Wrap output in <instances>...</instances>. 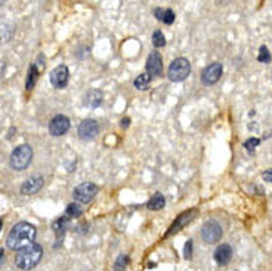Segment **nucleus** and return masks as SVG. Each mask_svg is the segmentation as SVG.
Returning a JSON list of instances; mask_svg holds the SVG:
<instances>
[{"label": "nucleus", "instance_id": "0eeeda50", "mask_svg": "<svg viewBox=\"0 0 272 271\" xmlns=\"http://www.w3.org/2000/svg\"><path fill=\"white\" fill-rule=\"evenodd\" d=\"M197 215H198V210H197V209H190V210H185L184 213L178 215L176 219L173 221V224L169 227L168 233L164 234V237H169L170 234H174V233H178L179 230H182L184 227H186L190 222L194 221V218H196Z\"/></svg>", "mask_w": 272, "mask_h": 271}, {"label": "nucleus", "instance_id": "a878e982", "mask_svg": "<svg viewBox=\"0 0 272 271\" xmlns=\"http://www.w3.org/2000/svg\"><path fill=\"white\" fill-rule=\"evenodd\" d=\"M163 23H164L166 26H172V24L174 23V12H173L172 9H166V12H164V20H163Z\"/></svg>", "mask_w": 272, "mask_h": 271}, {"label": "nucleus", "instance_id": "a211bd4d", "mask_svg": "<svg viewBox=\"0 0 272 271\" xmlns=\"http://www.w3.org/2000/svg\"><path fill=\"white\" fill-rule=\"evenodd\" d=\"M38 70L36 67V64H32L30 68H28V73H27V82H26V89L27 91H32L34 88V85H36V82H37V79H38Z\"/></svg>", "mask_w": 272, "mask_h": 271}, {"label": "nucleus", "instance_id": "20e7f679", "mask_svg": "<svg viewBox=\"0 0 272 271\" xmlns=\"http://www.w3.org/2000/svg\"><path fill=\"white\" fill-rule=\"evenodd\" d=\"M190 73H191L190 61L184 57H179L170 63L168 77H169L170 82H182L190 76Z\"/></svg>", "mask_w": 272, "mask_h": 271}, {"label": "nucleus", "instance_id": "b1692460", "mask_svg": "<svg viewBox=\"0 0 272 271\" xmlns=\"http://www.w3.org/2000/svg\"><path fill=\"white\" fill-rule=\"evenodd\" d=\"M152 45H154V48L166 46V37H164L163 32H160V30L154 32V34H152Z\"/></svg>", "mask_w": 272, "mask_h": 271}, {"label": "nucleus", "instance_id": "393cba45", "mask_svg": "<svg viewBox=\"0 0 272 271\" xmlns=\"http://www.w3.org/2000/svg\"><path fill=\"white\" fill-rule=\"evenodd\" d=\"M184 258L185 259H191L192 258V240L190 238V240H186V243H185V246H184Z\"/></svg>", "mask_w": 272, "mask_h": 271}, {"label": "nucleus", "instance_id": "f03ea898", "mask_svg": "<svg viewBox=\"0 0 272 271\" xmlns=\"http://www.w3.org/2000/svg\"><path fill=\"white\" fill-rule=\"evenodd\" d=\"M43 258V247L38 243H32L18 250L15 255V265L20 270L28 271L36 268Z\"/></svg>", "mask_w": 272, "mask_h": 271}, {"label": "nucleus", "instance_id": "423d86ee", "mask_svg": "<svg viewBox=\"0 0 272 271\" xmlns=\"http://www.w3.org/2000/svg\"><path fill=\"white\" fill-rule=\"evenodd\" d=\"M222 234H224V231H222V227L219 222H216L213 219L204 222L203 228H202V238L206 243H208V244L218 243L222 238Z\"/></svg>", "mask_w": 272, "mask_h": 271}, {"label": "nucleus", "instance_id": "6ab92c4d", "mask_svg": "<svg viewBox=\"0 0 272 271\" xmlns=\"http://www.w3.org/2000/svg\"><path fill=\"white\" fill-rule=\"evenodd\" d=\"M150 82H151V76L144 73V74H139L134 82V86H135L138 91H146L148 86H150Z\"/></svg>", "mask_w": 272, "mask_h": 271}, {"label": "nucleus", "instance_id": "2f4dec72", "mask_svg": "<svg viewBox=\"0 0 272 271\" xmlns=\"http://www.w3.org/2000/svg\"><path fill=\"white\" fill-rule=\"evenodd\" d=\"M2 227H3V222H2V219H0V230H2Z\"/></svg>", "mask_w": 272, "mask_h": 271}, {"label": "nucleus", "instance_id": "c756f323", "mask_svg": "<svg viewBox=\"0 0 272 271\" xmlns=\"http://www.w3.org/2000/svg\"><path fill=\"white\" fill-rule=\"evenodd\" d=\"M3 262H4V250L0 247V267L3 265Z\"/></svg>", "mask_w": 272, "mask_h": 271}, {"label": "nucleus", "instance_id": "2eb2a0df", "mask_svg": "<svg viewBox=\"0 0 272 271\" xmlns=\"http://www.w3.org/2000/svg\"><path fill=\"white\" fill-rule=\"evenodd\" d=\"M102 98H104V95H102L101 91H98V89H90V91H88V92L84 94V97H83V104H84V107H89V108H98V107L102 104Z\"/></svg>", "mask_w": 272, "mask_h": 271}, {"label": "nucleus", "instance_id": "39448f33", "mask_svg": "<svg viewBox=\"0 0 272 271\" xmlns=\"http://www.w3.org/2000/svg\"><path fill=\"white\" fill-rule=\"evenodd\" d=\"M98 191H100V188L94 182H83V184H80V185H77L74 188L72 197L78 203H89V202H92L95 199Z\"/></svg>", "mask_w": 272, "mask_h": 271}, {"label": "nucleus", "instance_id": "dca6fc26", "mask_svg": "<svg viewBox=\"0 0 272 271\" xmlns=\"http://www.w3.org/2000/svg\"><path fill=\"white\" fill-rule=\"evenodd\" d=\"M68 227H70V218H66V216H64V218H58L56 221L52 222V230H54V233L56 234V238H58L56 247L61 244V240H62V237L66 236Z\"/></svg>", "mask_w": 272, "mask_h": 271}, {"label": "nucleus", "instance_id": "cd10ccee", "mask_svg": "<svg viewBox=\"0 0 272 271\" xmlns=\"http://www.w3.org/2000/svg\"><path fill=\"white\" fill-rule=\"evenodd\" d=\"M262 178H264V181H266V182L272 184V168L271 169L264 170V172H262Z\"/></svg>", "mask_w": 272, "mask_h": 271}, {"label": "nucleus", "instance_id": "5701e85b", "mask_svg": "<svg viewBox=\"0 0 272 271\" xmlns=\"http://www.w3.org/2000/svg\"><path fill=\"white\" fill-rule=\"evenodd\" d=\"M66 213L70 218H78V216L83 215V210L77 203H70L67 206V209H66Z\"/></svg>", "mask_w": 272, "mask_h": 271}, {"label": "nucleus", "instance_id": "412c9836", "mask_svg": "<svg viewBox=\"0 0 272 271\" xmlns=\"http://www.w3.org/2000/svg\"><path fill=\"white\" fill-rule=\"evenodd\" d=\"M128 265H129V256L123 253V255H120V256L116 259L112 268H114V271H124Z\"/></svg>", "mask_w": 272, "mask_h": 271}, {"label": "nucleus", "instance_id": "c85d7f7f", "mask_svg": "<svg viewBox=\"0 0 272 271\" xmlns=\"http://www.w3.org/2000/svg\"><path fill=\"white\" fill-rule=\"evenodd\" d=\"M129 123H130V119L129 117H124V119H122V122H120V125H122V128H129Z\"/></svg>", "mask_w": 272, "mask_h": 271}, {"label": "nucleus", "instance_id": "ddd939ff", "mask_svg": "<svg viewBox=\"0 0 272 271\" xmlns=\"http://www.w3.org/2000/svg\"><path fill=\"white\" fill-rule=\"evenodd\" d=\"M146 71L150 76H162L163 73V60H162V55L158 52H151L146 58Z\"/></svg>", "mask_w": 272, "mask_h": 271}, {"label": "nucleus", "instance_id": "7ed1b4c3", "mask_svg": "<svg viewBox=\"0 0 272 271\" xmlns=\"http://www.w3.org/2000/svg\"><path fill=\"white\" fill-rule=\"evenodd\" d=\"M32 160H33V148L28 144H22V145H18L12 151L9 163L12 169L24 170L26 168H28Z\"/></svg>", "mask_w": 272, "mask_h": 271}, {"label": "nucleus", "instance_id": "f257e3e1", "mask_svg": "<svg viewBox=\"0 0 272 271\" xmlns=\"http://www.w3.org/2000/svg\"><path fill=\"white\" fill-rule=\"evenodd\" d=\"M36 234H37V230L33 224L21 221L12 227L9 236L6 238V244L12 250H20V249L34 243Z\"/></svg>", "mask_w": 272, "mask_h": 271}, {"label": "nucleus", "instance_id": "f8f14e48", "mask_svg": "<svg viewBox=\"0 0 272 271\" xmlns=\"http://www.w3.org/2000/svg\"><path fill=\"white\" fill-rule=\"evenodd\" d=\"M43 182H44V179H43L42 175H33V176H30L28 179H26V182L21 185V193H22L24 196L36 194V193H38V191L42 190Z\"/></svg>", "mask_w": 272, "mask_h": 271}, {"label": "nucleus", "instance_id": "bb28decb", "mask_svg": "<svg viewBox=\"0 0 272 271\" xmlns=\"http://www.w3.org/2000/svg\"><path fill=\"white\" fill-rule=\"evenodd\" d=\"M164 12H166V9H162V8H156V9H154L156 18H157L158 21H162V23H163V20H164Z\"/></svg>", "mask_w": 272, "mask_h": 271}, {"label": "nucleus", "instance_id": "6e6552de", "mask_svg": "<svg viewBox=\"0 0 272 271\" xmlns=\"http://www.w3.org/2000/svg\"><path fill=\"white\" fill-rule=\"evenodd\" d=\"M224 73V66L220 63H212L202 71V83L204 86H212L219 82Z\"/></svg>", "mask_w": 272, "mask_h": 271}, {"label": "nucleus", "instance_id": "f3484780", "mask_svg": "<svg viewBox=\"0 0 272 271\" xmlns=\"http://www.w3.org/2000/svg\"><path fill=\"white\" fill-rule=\"evenodd\" d=\"M166 206V199H164V196L162 194V193H156L151 199H150V202L146 204V207L150 209V210H160V209H163Z\"/></svg>", "mask_w": 272, "mask_h": 271}, {"label": "nucleus", "instance_id": "4468645a", "mask_svg": "<svg viewBox=\"0 0 272 271\" xmlns=\"http://www.w3.org/2000/svg\"><path fill=\"white\" fill-rule=\"evenodd\" d=\"M214 261L219 264V265H226L231 259H232V249L230 244L224 243V244H219L214 250Z\"/></svg>", "mask_w": 272, "mask_h": 271}, {"label": "nucleus", "instance_id": "1a4fd4ad", "mask_svg": "<svg viewBox=\"0 0 272 271\" xmlns=\"http://www.w3.org/2000/svg\"><path fill=\"white\" fill-rule=\"evenodd\" d=\"M70 128H71V122L67 116L58 114L49 123V134L52 136H62L70 131Z\"/></svg>", "mask_w": 272, "mask_h": 271}, {"label": "nucleus", "instance_id": "aec40b11", "mask_svg": "<svg viewBox=\"0 0 272 271\" xmlns=\"http://www.w3.org/2000/svg\"><path fill=\"white\" fill-rule=\"evenodd\" d=\"M258 61H259V63H262V64H270V63L272 61V55L266 45H262V46L259 48Z\"/></svg>", "mask_w": 272, "mask_h": 271}, {"label": "nucleus", "instance_id": "7c9ffc66", "mask_svg": "<svg viewBox=\"0 0 272 271\" xmlns=\"http://www.w3.org/2000/svg\"><path fill=\"white\" fill-rule=\"evenodd\" d=\"M3 70H4V67H3V64H2V63H0V76H2V74H3Z\"/></svg>", "mask_w": 272, "mask_h": 271}, {"label": "nucleus", "instance_id": "4be33fe9", "mask_svg": "<svg viewBox=\"0 0 272 271\" xmlns=\"http://www.w3.org/2000/svg\"><path fill=\"white\" fill-rule=\"evenodd\" d=\"M259 144H260V139H259V138L252 136V138H248V139H246V141H244L242 147L248 151V154H253V153H254V150H256V147H258Z\"/></svg>", "mask_w": 272, "mask_h": 271}, {"label": "nucleus", "instance_id": "9d476101", "mask_svg": "<svg viewBox=\"0 0 272 271\" xmlns=\"http://www.w3.org/2000/svg\"><path fill=\"white\" fill-rule=\"evenodd\" d=\"M100 134V125L96 120L94 119H84L80 125H78V136L84 141H90L95 139Z\"/></svg>", "mask_w": 272, "mask_h": 271}, {"label": "nucleus", "instance_id": "9b49d317", "mask_svg": "<svg viewBox=\"0 0 272 271\" xmlns=\"http://www.w3.org/2000/svg\"><path fill=\"white\" fill-rule=\"evenodd\" d=\"M68 79H70V70L67 66H58L50 71V76H49L52 86L56 89H64L68 85Z\"/></svg>", "mask_w": 272, "mask_h": 271}]
</instances>
